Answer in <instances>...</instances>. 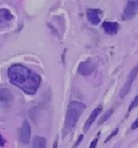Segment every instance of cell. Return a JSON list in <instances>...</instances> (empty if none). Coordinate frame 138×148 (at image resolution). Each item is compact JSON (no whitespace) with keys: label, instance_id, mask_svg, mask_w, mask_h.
<instances>
[{"label":"cell","instance_id":"cell-17","mask_svg":"<svg viewBox=\"0 0 138 148\" xmlns=\"http://www.w3.org/2000/svg\"><path fill=\"white\" fill-rule=\"evenodd\" d=\"M138 128V118L132 123V130H136Z\"/></svg>","mask_w":138,"mask_h":148},{"label":"cell","instance_id":"cell-11","mask_svg":"<svg viewBox=\"0 0 138 148\" xmlns=\"http://www.w3.org/2000/svg\"><path fill=\"white\" fill-rule=\"evenodd\" d=\"M13 18V14H11V12L9 10H8L6 8H1L0 9V24L9 22Z\"/></svg>","mask_w":138,"mask_h":148},{"label":"cell","instance_id":"cell-15","mask_svg":"<svg viewBox=\"0 0 138 148\" xmlns=\"http://www.w3.org/2000/svg\"><path fill=\"white\" fill-rule=\"evenodd\" d=\"M118 131H119V129H118V128H117V129H116V130H115V131H114V132H112V134L110 135V136H107V137H106V139L105 142H107V141H110V140H111V139H112V137H113V136H115V135H117V132H118Z\"/></svg>","mask_w":138,"mask_h":148},{"label":"cell","instance_id":"cell-2","mask_svg":"<svg viewBox=\"0 0 138 148\" xmlns=\"http://www.w3.org/2000/svg\"><path fill=\"white\" fill-rule=\"evenodd\" d=\"M85 108V104L81 101H72L69 102L64 122V134L66 135L75 127Z\"/></svg>","mask_w":138,"mask_h":148},{"label":"cell","instance_id":"cell-9","mask_svg":"<svg viewBox=\"0 0 138 148\" xmlns=\"http://www.w3.org/2000/svg\"><path fill=\"white\" fill-rule=\"evenodd\" d=\"M101 11L99 9H88L87 10V18L89 22L92 23V25H98L101 22V18H100V14H101Z\"/></svg>","mask_w":138,"mask_h":148},{"label":"cell","instance_id":"cell-8","mask_svg":"<svg viewBox=\"0 0 138 148\" xmlns=\"http://www.w3.org/2000/svg\"><path fill=\"white\" fill-rule=\"evenodd\" d=\"M102 27L104 32L108 35H115L117 34L119 30V24L117 22H108L105 21L102 23Z\"/></svg>","mask_w":138,"mask_h":148},{"label":"cell","instance_id":"cell-4","mask_svg":"<svg viewBox=\"0 0 138 148\" xmlns=\"http://www.w3.org/2000/svg\"><path fill=\"white\" fill-rule=\"evenodd\" d=\"M138 13V0H127V3L123 11L122 18L131 20Z\"/></svg>","mask_w":138,"mask_h":148},{"label":"cell","instance_id":"cell-16","mask_svg":"<svg viewBox=\"0 0 138 148\" xmlns=\"http://www.w3.org/2000/svg\"><path fill=\"white\" fill-rule=\"evenodd\" d=\"M97 141H98V138H95L93 141H92L91 145H90V148H95L97 147Z\"/></svg>","mask_w":138,"mask_h":148},{"label":"cell","instance_id":"cell-14","mask_svg":"<svg viewBox=\"0 0 138 148\" xmlns=\"http://www.w3.org/2000/svg\"><path fill=\"white\" fill-rule=\"evenodd\" d=\"M137 106H138V93L137 95L136 96V97L134 98V100L132 101V103H131V105H130V107H129V109H128V112H130L133 108H137Z\"/></svg>","mask_w":138,"mask_h":148},{"label":"cell","instance_id":"cell-13","mask_svg":"<svg viewBox=\"0 0 138 148\" xmlns=\"http://www.w3.org/2000/svg\"><path fill=\"white\" fill-rule=\"evenodd\" d=\"M112 112H113V108H110L109 110H107L105 113L102 116V117L100 118V120H99L97 125H98V126H100V125H102L106 121H107V120L110 118V116L112 115Z\"/></svg>","mask_w":138,"mask_h":148},{"label":"cell","instance_id":"cell-7","mask_svg":"<svg viewBox=\"0 0 138 148\" xmlns=\"http://www.w3.org/2000/svg\"><path fill=\"white\" fill-rule=\"evenodd\" d=\"M102 110V105H98L97 108L92 111V112L91 113V115H90V116L88 117V119L87 120V121L85 122V124H84V127H83V131H84V132H87V131L90 129V127H92V123L96 121L97 117L99 116V114L101 113Z\"/></svg>","mask_w":138,"mask_h":148},{"label":"cell","instance_id":"cell-10","mask_svg":"<svg viewBox=\"0 0 138 148\" xmlns=\"http://www.w3.org/2000/svg\"><path fill=\"white\" fill-rule=\"evenodd\" d=\"M13 94L8 88H3L0 89V101L5 104H8L13 101Z\"/></svg>","mask_w":138,"mask_h":148},{"label":"cell","instance_id":"cell-1","mask_svg":"<svg viewBox=\"0 0 138 148\" xmlns=\"http://www.w3.org/2000/svg\"><path fill=\"white\" fill-rule=\"evenodd\" d=\"M8 75L12 84L27 94H34L41 83L39 75L20 64H15L9 67Z\"/></svg>","mask_w":138,"mask_h":148},{"label":"cell","instance_id":"cell-19","mask_svg":"<svg viewBox=\"0 0 138 148\" xmlns=\"http://www.w3.org/2000/svg\"><path fill=\"white\" fill-rule=\"evenodd\" d=\"M4 145H5V141L2 136V135L0 134V147H4Z\"/></svg>","mask_w":138,"mask_h":148},{"label":"cell","instance_id":"cell-18","mask_svg":"<svg viewBox=\"0 0 138 148\" xmlns=\"http://www.w3.org/2000/svg\"><path fill=\"white\" fill-rule=\"evenodd\" d=\"M82 138H83V135H81V136H80L78 137V141H77V142L75 143V145H74L73 147H78L79 144H80V142L82 141Z\"/></svg>","mask_w":138,"mask_h":148},{"label":"cell","instance_id":"cell-3","mask_svg":"<svg viewBox=\"0 0 138 148\" xmlns=\"http://www.w3.org/2000/svg\"><path fill=\"white\" fill-rule=\"evenodd\" d=\"M138 73V64L137 66L132 68L131 70V72L129 73L127 77H126V81L124 83V86L123 88H122V90L120 91V93H119V97H121V99H123L126 95L128 94L131 91V88H132V83L134 80L136 79L137 77V75Z\"/></svg>","mask_w":138,"mask_h":148},{"label":"cell","instance_id":"cell-6","mask_svg":"<svg viewBox=\"0 0 138 148\" xmlns=\"http://www.w3.org/2000/svg\"><path fill=\"white\" fill-rule=\"evenodd\" d=\"M30 138H31V127L28 121H24L23 122L21 131H20V141L23 144L27 145V144H29Z\"/></svg>","mask_w":138,"mask_h":148},{"label":"cell","instance_id":"cell-12","mask_svg":"<svg viewBox=\"0 0 138 148\" xmlns=\"http://www.w3.org/2000/svg\"><path fill=\"white\" fill-rule=\"evenodd\" d=\"M47 146V141L44 137L35 136L33 141V147L34 148H45Z\"/></svg>","mask_w":138,"mask_h":148},{"label":"cell","instance_id":"cell-5","mask_svg":"<svg viewBox=\"0 0 138 148\" xmlns=\"http://www.w3.org/2000/svg\"><path fill=\"white\" fill-rule=\"evenodd\" d=\"M96 67H97V63L92 59L89 58L80 63L78 68V72L80 75L87 77L91 75L93 73V71L96 69Z\"/></svg>","mask_w":138,"mask_h":148}]
</instances>
